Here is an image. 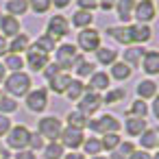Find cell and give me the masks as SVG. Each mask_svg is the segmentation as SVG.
Listing matches in <instances>:
<instances>
[{
	"instance_id": "obj_1",
	"label": "cell",
	"mask_w": 159,
	"mask_h": 159,
	"mask_svg": "<svg viewBox=\"0 0 159 159\" xmlns=\"http://www.w3.org/2000/svg\"><path fill=\"white\" fill-rule=\"evenodd\" d=\"M87 126H89L94 133H100V135H105V133H118V131L122 129L120 120H118L116 116H111V113H105V116H100V118H89V120H87Z\"/></svg>"
},
{
	"instance_id": "obj_2",
	"label": "cell",
	"mask_w": 159,
	"mask_h": 159,
	"mask_svg": "<svg viewBox=\"0 0 159 159\" xmlns=\"http://www.w3.org/2000/svg\"><path fill=\"white\" fill-rule=\"evenodd\" d=\"M63 131V124L59 118L55 116H46L37 122V133L44 137V139H50V142H59V135Z\"/></svg>"
},
{
	"instance_id": "obj_3",
	"label": "cell",
	"mask_w": 159,
	"mask_h": 159,
	"mask_svg": "<svg viewBox=\"0 0 159 159\" xmlns=\"http://www.w3.org/2000/svg\"><path fill=\"white\" fill-rule=\"evenodd\" d=\"M7 137V146L13 148V150H24L29 148V137H31V131L24 126V124H16L9 129V133L5 135Z\"/></svg>"
},
{
	"instance_id": "obj_4",
	"label": "cell",
	"mask_w": 159,
	"mask_h": 159,
	"mask_svg": "<svg viewBox=\"0 0 159 159\" xmlns=\"http://www.w3.org/2000/svg\"><path fill=\"white\" fill-rule=\"evenodd\" d=\"M5 83H7V92L13 96H26L31 92V76L26 72H13Z\"/></svg>"
},
{
	"instance_id": "obj_5",
	"label": "cell",
	"mask_w": 159,
	"mask_h": 159,
	"mask_svg": "<svg viewBox=\"0 0 159 159\" xmlns=\"http://www.w3.org/2000/svg\"><path fill=\"white\" fill-rule=\"evenodd\" d=\"M100 105H102V96H100L98 92L85 89V94L79 98V109H76V111H81L85 118H92V116L100 109Z\"/></svg>"
},
{
	"instance_id": "obj_6",
	"label": "cell",
	"mask_w": 159,
	"mask_h": 159,
	"mask_svg": "<svg viewBox=\"0 0 159 159\" xmlns=\"http://www.w3.org/2000/svg\"><path fill=\"white\" fill-rule=\"evenodd\" d=\"M76 59H79V50H76V46H72V44H63V46L57 48V59H55V63L59 66V70H70V68H74Z\"/></svg>"
},
{
	"instance_id": "obj_7",
	"label": "cell",
	"mask_w": 159,
	"mask_h": 159,
	"mask_svg": "<svg viewBox=\"0 0 159 159\" xmlns=\"http://www.w3.org/2000/svg\"><path fill=\"white\" fill-rule=\"evenodd\" d=\"M83 139H85L83 129H72V126H66V129L61 131V135H59V144H61L63 148H70V150L81 148Z\"/></svg>"
},
{
	"instance_id": "obj_8",
	"label": "cell",
	"mask_w": 159,
	"mask_h": 159,
	"mask_svg": "<svg viewBox=\"0 0 159 159\" xmlns=\"http://www.w3.org/2000/svg\"><path fill=\"white\" fill-rule=\"evenodd\" d=\"M79 48L83 50V52H89V50H98L100 48V33L96 31V29H83L81 33H79Z\"/></svg>"
},
{
	"instance_id": "obj_9",
	"label": "cell",
	"mask_w": 159,
	"mask_h": 159,
	"mask_svg": "<svg viewBox=\"0 0 159 159\" xmlns=\"http://www.w3.org/2000/svg\"><path fill=\"white\" fill-rule=\"evenodd\" d=\"M26 107L33 113H42L48 107V94H46V89H42V87L39 89H31L26 94Z\"/></svg>"
},
{
	"instance_id": "obj_10",
	"label": "cell",
	"mask_w": 159,
	"mask_h": 159,
	"mask_svg": "<svg viewBox=\"0 0 159 159\" xmlns=\"http://www.w3.org/2000/svg\"><path fill=\"white\" fill-rule=\"evenodd\" d=\"M68 31H70L68 20H66L63 16H52L50 22H48V33H46V35H48L52 42H59L61 37L68 35Z\"/></svg>"
},
{
	"instance_id": "obj_11",
	"label": "cell",
	"mask_w": 159,
	"mask_h": 159,
	"mask_svg": "<svg viewBox=\"0 0 159 159\" xmlns=\"http://www.w3.org/2000/svg\"><path fill=\"white\" fill-rule=\"evenodd\" d=\"M133 18H137V24L150 22L155 18V2H152V0H139V2H135Z\"/></svg>"
},
{
	"instance_id": "obj_12",
	"label": "cell",
	"mask_w": 159,
	"mask_h": 159,
	"mask_svg": "<svg viewBox=\"0 0 159 159\" xmlns=\"http://www.w3.org/2000/svg\"><path fill=\"white\" fill-rule=\"evenodd\" d=\"M0 31L2 37H16L20 35V22L13 16H0Z\"/></svg>"
},
{
	"instance_id": "obj_13",
	"label": "cell",
	"mask_w": 159,
	"mask_h": 159,
	"mask_svg": "<svg viewBox=\"0 0 159 159\" xmlns=\"http://www.w3.org/2000/svg\"><path fill=\"white\" fill-rule=\"evenodd\" d=\"M129 33H131V42H137V44H144L152 37V31L148 24H131Z\"/></svg>"
},
{
	"instance_id": "obj_14",
	"label": "cell",
	"mask_w": 159,
	"mask_h": 159,
	"mask_svg": "<svg viewBox=\"0 0 159 159\" xmlns=\"http://www.w3.org/2000/svg\"><path fill=\"white\" fill-rule=\"evenodd\" d=\"M124 129H126V133H129L131 137H137V135H142L148 126H146V120H144V118H133V116H129V118L124 120Z\"/></svg>"
},
{
	"instance_id": "obj_15",
	"label": "cell",
	"mask_w": 159,
	"mask_h": 159,
	"mask_svg": "<svg viewBox=\"0 0 159 159\" xmlns=\"http://www.w3.org/2000/svg\"><path fill=\"white\" fill-rule=\"evenodd\" d=\"M116 9H118V18L122 24H126L133 18V9H135V0H116Z\"/></svg>"
},
{
	"instance_id": "obj_16",
	"label": "cell",
	"mask_w": 159,
	"mask_h": 159,
	"mask_svg": "<svg viewBox=\"0 0 159 159\" xmlns=\"http://www.w3.org/2000/svg\"><path fill=\"white\" fill-rule=\"evenodd\" d=\"M26 63H29V68H33L35 72H37V70H44V68L48 66V55H44V52H39V50H33V48H29Z\"/></svg>"
},
{
	"instance_id": "obj_17",
	"label": "cell",
	"mask_w": 159,
	"mask_h": 159,
	"mask_svg": "<svg viewBox=\"0 0 159 159\" xmlns=\"http://www.w3.org/2000/svg\"><path fill=\"white\" fill-rule=\"evenodd\" d=\"M142 68H144V72H148V74H157V72H159V52H157V50L144 52V57H142Z\"/></svg>"
},
{
	"instance_id": "obj_18",
	"label": "cell",
	"mask_w": 159,
	"mask_h": 159,
	"mask_svg": "<svg viewBox=\"0 0 159 159\" xmlns=\"http://www.w3.org/2000/svg\"><path fill=\"white\" fill-rule=\"evenodd\" d=\"M85 89H89V92L109 89V76H107V72H94L92 79H89V85H85Z\"/></svg>"
},
{
	"instance_id": "obj_19",
	"label": "cell",
	"mask_w": 159,
	"mask_h": 159,
	"mask_svg": "<svg viewBox=\"0 0 159 159\" xmlns=\"http://www.w3.org/2000/svg\"><path fill=\"white\" fill-rule=\"evenodd\" d=\"M139 146H142V150H155L159 146V133L155 129H146L139 135Z\"/></svg>"
},
{
	"instance_id": "obj_20",
	"label": "cell",
	"mask_w": 159,
	"mask_h": 159,
	"mask_svg": "<svg viewBox=\"0 0 159 159\" xmlns=\"http://www.w3.org/2000/svg\"><path fill=\"white\" fill-rule=\"evenodd\" d=\"M70 74H66V72H59V74H55L52 79H48V83H50V89L55 92V94H66V89H68V85H70Z\"/></svg>"
},
{
	"instance_id": "obj_21",
	"label": "cell",
	"mask_w": 159,
	"mask_h": 159,
	"mask_svg": "<svg viewBox=\"0 0 159 159\" xmlns=\"http://www.w3.org/2000/svg\"><path fill=\"white\" fill-rule=\"evenodd\" d=\"M137 96L139 100H148L157 96V83L155 81H139L137 83Z\"/></svg>"
},
{
	"instance_id": "obj_22",
	"label": "cell",
	"mask_w": 159,
	"mask_h": 159,
	"mask_svg": "<svg viewBox=\"0 0 159 159\" xmlns=\"http://www.w3.org/2000/svg\"><path fill=\"white\" fill-rule=\"evenodd\" d=\"M107 35L113 37V39L120 42V44H131V33H129V26H126V24H124V26H109V29H107Z\"/></svg>"
},
{
	"instance_id": "obj_23",
	"label": "cell",
	"mask_w": 159,
	"mask_h": 159,
	"mask_svg": "<svg viewBox=\"0 0 159 159\" xmlns=\"http://www.w3.org/2000/svg\"><path fill=\"white\" fill-rule=\"evenodd\" d=\"M42 150H44V159H63L66 155V148L59 142H48Z\"/></svg>"
},
{
	"instance_id": "obj_24",
	"label": "cell",
	"mask_w": 159,
	"mask_h": 159,
	"mask_svg": "<svg viewBox=\"0 0 159 159\" xmlns=\"http://www.w3.org/2000/svg\"><path fill=\"white\" fill-rule=\"evenodd\" d=\"M142 57H144V48H139V46H131V48L124 50V63H126L129 68L137 66V63L142 61Z\"/></svg>"
},
{
	"instance_id": "obj_25",
	"label": "cell",
	"mask_w": 159,
	"mask_h": 159,
	"mask_svg": "<svg viewBox=\"0 0 159 159\" xmlns=\"http://www.w3.org/2000/svg\"><path fill=\"white\" fill-rule=\"evenodd\" d=\"M96 59H98V63H102V66H111V63H116V59H118V50H113V48H98L96 50Z\"/></svg>"
},
{
	"instance_id": "obj_26",
	"label": "cell",
	"mask_w": 159,
	"mask_h": 159,
	"mask_svg": "<svg viewBox=\"0 0 159 159\" xmlns=\"http://www.w3.org/2000/svg\"><path fill=\"white\" fill-rule=\"evenodd\" d=\"M131 72H133V68H129L124 61H116V63H111V76L118 79V81H126V79L131 76Z\"/></svg>"
},
{
	"instance_id": "obj_27",
	"label": "cell",
	"mask_w": 159,
	"mask_h": 159,
	"mask_svg": "<svg viewBox=\"0 0 159 159\" xmlns=\"http://www.w3.org/2000/svg\"><path fill=\"white\" fill-rule=\"evenodd\" d=\"M22 50H29V37H26L24 33L16 35L13 42L9 44V55H20Z\"/></svg>"
},
{
	"instance_id": "obj_28",
	"label": "cell",
	"mask_w": 159,
	"mask_h": 159,
	"mask_svg": "<svg viewBox=\"0 0 159 159\" xmlns=\"http://www.w3.org/2000/svg\"><path fill=\"white\" fill-rule=\"evenodd\" d=\"M133 150H135V146H133L131 142H120L118 148L111 150V157H107V159H129Z\"/></svg>"
},
{
	"instance_id": "obj_29",
	"label": "cell",
	"mask_w": 159,
	"mask_h": 159,
	"mask_svg": "<svg viewBox=\"0 0 159 159\" xmlns=\"http://www.w3.org/2000/svg\"><path fill=\"white\" fill-rule=\"evenodd\" d=\"M92 20H94V16H92L89 11H81V9L72 16V24H74L76 29H87V26L92 24Z\"/></svg>"
},
{
	"instance_id": "obj_30",
	"label": "cell",
	"mask_w": 159,
	"mask_h": 159,
	"mask_svg": "<svg viewBox=\"0 0 159 159\" xmlns=\"http://www.w3.org/2000/svg\"><path fill=\"white\" fill-rule=\"evenodd\" d=\"M83 94H85V85H83L79 79L70 81V85H68V89H66V96H68L70 100H79Z\"/></svg>"
},
{
	"instance_id": "obj_31",
	"label": "cell",
	"mask_w": 159,
	"mask_h": 159,
	"mask_svg": "<svg viewBox=\"0 0 159 159\" xmlns=\"http://www.w3.org/2000/svg\"><path fill=\"white\" fill-rule=\"evenodd\" d=\"M81 146H83L85 155H92V157L100 155V150H102V146H100V139H98V137H85Z\"/></svg>"
},
{
	"instance_id": "obj_32",
	"label": "cell",
	"mask_w": 159,
	"mask_h": 159,
	"mask_svg": "<svg viewBox=\"0 0 159 159\" xmlns=\"http://www.w3.org/2000/svg\"><path fill=\"white\" fill-rule=\"evenodd\" d=\"M29 9V0H9L7 2V11L16 18V16H24Z\"/></svg>"
},
{
	"instance_id": "obj_33",
	"label": "cell",
	"mask_w": 159,
	"mask_h": 159,
	"mask_svg": "<svg viewBox=\"0 0 159 159\" xmlns=\"http://www.w3.org/2000/svg\"><path fill=\"white\" fill-rule=\"evenodd\" d=\"M122 142V137L118 135V133H105L102 135V139H100V146H102V150H116L118 148V144Z\"/></svg>"
},
{
	"instance_id": "obj_34",
	"label": "cell",
	"mask_w": 159,
	"mask_h": 159,
	"mask_svg": "<svg viewBox=\"0 0 159 159\" xmlns=\"http://www.w3.org/2000/svg\"><path fill=\"white\" fill-rule=\"evenodd\" d=\"M33 50H39V52L48 55V52L55 50V42H52L48 35H42V37H37V42L33 44Z\"/></svg>"
},
{
	"instance_id": "obj_35",
	"label": "cell",
	"mask_w": 159,
	"mask_h": 159,
	"mask_svg": "<svg viewBox=\"0 0 159 159\" xmlns=\"http://www.w3.org/2000/svg\"><path fill=\"white\" fill-rule=\"evenodd\" d=\"M24 68V59L20 55H7L5 57V70H11V72H22Z\"/></svg>"
},
{
	"instance_id": "obj_36",
	"label": "cell",
	"mask_w": 159,
	"mask_h": 159,
	"mask_svg": "<svg viewBox=\"0 0 159 159\" xmlns=\"http://www.w3.org/2000/svg\"><path fill=\"white\" fill-rule=\"evenodd\" d=\"M87 120L89 118H85L81 111H70L68 113V126H72V129H85Z\"/></svg>"
},
{
	"instance_id": "obj_37",
	"label": "cell",
	"mask_w": 159,
	"mask_h": 159,
	"mask_svg": "<svg viewBox=\"0 0 159 159\" xmlns=\"http://www.w3.org/2000/svg\"><path fill=\"white\" fill-rule=\"evenodd\" d=\"M74 66H76L74 70H76V74H79V76H92V74H94V68H96L92 61H85L83 57H79Z\"/></svg>"
},
{
	"instance_id": "obj_38",
	"label": "cell",
	"mask_w": 159,
	"mask_h": 159,
	"mask_svg": "<svg viewBox=\"0 0 159 159\" xmlns=\"http://www.w3.org/2000/svg\"><path fill=\"white\" fill-rule=\"evenodd\" d=\"M124 96H126V89H122V87H118V89H107V94L102 96V102L113 105V102H120Z\"/></svg>"
},
{
	"instance_id": "obj_39",
	"label": "cell",
	"mask_w": 159,
	"mask_h": 159,
	"mask_svg": "<svg viewBox=\"0 0 159 159\" xmlns=\"http://www.w3.org/2000/svg\"><path fill=\"white\" fill-rule=\"evenodd\" d=\"M146 113H148V107H146V102L144 100H135L133 105H131V109H129V116H133V118H146Z\"/></svg>"
},
{
	"instance_id": "obj_40",
	"label": "cell",
	"mask_w": 159,
	"mask_h": 159,
	"mask_svg": "<svg viewBox=\"0 0 159 159\" xmlns=\"http://www.w3.org/2000/svg\"><path fill=\"white\" fill-rule=\"evenodd\" d=\"M16 109H18V102H16L13 98H9V96H0V113H2V116L13 113Z\"/></svg>"
},
{
	"instance_id": "obj_41",
	"label": "cell",
	"mask_w": 159,
	"mask_h": 159,
	"mask_svg": "<svg viewBox=\"0 0 159 159\" xmlns=\"http://www.w3.org/2000/svg\"><path fill=\"white\" fill-rule=\"evenodd\" d=\"M46 144H44V137L35 131V133H31V137H29V150H33V152H37V150H42Z\"/></svg>"
},
{
	"instance_id": "obj_42",
	"label": "cell",
	"mask_w": 159,
	"mask_h": 159,
	"mask_svg": "<svg viewBox=\"0 0 159 159\" xmlns=\"http://www.w3.org/2000/svg\"><path fill=\"white\" fill-rule=\"evenodd\" d=\"M29 7L35 11V13H46L50 9V0H31Z\"/></svg>"
},
{
	"instance_id": "obj_43",
	"label": "cell",
	"mask_w": 159,
	"mask_h": 159,
	"mask_svg": "<svg viewBox=\"0 0 159 159\" xmlns=\"http://www.w3.org/2000/svg\"><path fill=\"white\" fill-rule=\"evenodd\" d=\"M13 124H11V120L7 118V116H2L0 113V137H5L7 133H9V129H11Z\"/></svg>"
},
{
	"instance_id": "obj_44",
	"label": "cell",
	"mask_w": 159,
	"mask_h": 159,
	"mask_svg": "<svg viewBox=\"0 0 159 159\" xmlns=\"http://www.w3.org/2000/svg\"><path fill=\"white\" fill-rule=\"evenodd\" d=\"M76 2H79V7H81V11H94L96 7H98V2H96V0H76Z\"/></svg>"
},
{
	"instance_id": "obj_45",
	"label": "cell",
	"mask_w": 159,
	"mask_h": 159,
	"mask_svg": "<svg viewBox=\"0 0 159 159\" xmlns=\"http://www.w3.org/2000/svg\"><path fill=\"white\" fill-rule=\"evenodd\" d=\"M59 72H61V70H59V66H57V63H48V66L44 68V76H46V79H52V76H55V74H59Z\"/></svg>"
},
{
	"instance_id": "obj_46",
	"label": "cell",
	"mask_w": 159,
	"mask_h": 159,
	"mask_svg": "<svg viewBox=\"0 0 159 159\" xmlns=\"http://www.w3.org/2000/svg\"><path fill=\"white\" fill-rule=\"evenodd\" d=\"M129 159H155V155H150L148 150H133Z\"/></svg>"
},
{
	"instance_id": "obj_47",
	"label": "cell",
	"mask_w": 159,
	"mask_h": 159,
	"mask_svg": "<svg viewBox=\"0 0 159 159\" xmlns=\"http://www.w3.org/2000/svg\"><path fill=\"white\" fill-rule=\"evenodd\" d=\"M16 159H37V155H35L33 150L24 148V150H18V152H16Z\"/></svg>"
},
{
	"instance_id": "obj_48",
	"label": "cell",
	"mask_w": 159,
	"mask_h": 159,
	"mask_svg": "<svg viewBox=\"0 0 159 159\" xmlns=\"http://www.w3.org/2000/svg\"><path fill=\"white\" fill-rule=\"evenodd\" d=\"M98 7H100L102 11H109V9H113V7H116V0H100Z\"/></svg>"
},
{
	"instance_id": "obj_49",
	"label": "cell",
	"mask_w": 159,
	"mask_h": 159,
	"mask_svg": "<svg viewBox=\"0 0 159 159\" xmlns=\"http://www.w3.org/2000/svg\"><path fill=\"white\" fill-rule=\"evenodd\" d=\"M0 55H9V42L0 35Z\"/></svg>"
},
{
	"instance_id": "obj_50",
	"label": "cell",
	"mask_w": 159,
	"mask_h": 159,
	"mask_svg": "<svg viewBox=\"0 0 159 159\" xmlns=\"http://www.w3.org/2000/svg\"><path fill=\"white\" fill-rule=\"evenodd\" d=\"M63 159H85V155H81V152H76V150H72V152L63 155Z\"/></svg>"
},
{
	"instance_id": "obj_51",
	"label": "cell",
	"mask_w": 159,
	"mask_h": 159,
	"mask_svg": "<svg viewBox=\"0 0 159 159\" xmlns=\"http://www.w3.org/2000/svg\"><path fill=\"white\" fill-rule=\"evenodd\" d=\"M50 5H55V7H59V9H63V7H68V5H70V0H50Z\"/></svg>"
},
{
	"instance_id": "obj_52",
	"label": "cell",
	"mask_w": 159,
	"mask_h": 159,
	"mask_svg": "<svg viewBox=\"0 0 159 159\" xmlns=\"http://www.w3.org/2000/svg\"><path fill=\"white\" fill-rule=\"evenodd\" d=\"M2 81H5V66L0 63V83H2Z\"/></svg>"
},
{
	"instance_id": "obj_53",
	"label": "cell",
	"mask_w": 159,
	"mask_h": 159,
	"mask_svg": "<svg viewBox=\"0 0 159 159\" xmlns=\"http://www.w3.org/2000/svg\"><path fill=\"white\" fill-rule=\"evenodd\" d=\"M92 159H107V157H100V155H96V157H92Z\"/></svg>"
},
{
	"instance_id": "obj_54",
	"label": "cell",
	"mask_w": 159,
	"mask_h": 159,
	"mask_svg": "<svg viewBox=\"0 0 159 159\" xmlns=\"http://www.w3.org/2000/svg\"><path fill=\"white\" fill-rule=\"evenodd\" d=\"M0 96H2V92H0Z\"/></svg>"
},
{
	"instance_id": "obj_55",
	"label": "cell",
	"mask_w": 159,
	"mask_h": 159,
	"mask_svg": "<svg viewBox=\"0 0 159 159\" xmlns=\"http://www.w3.org/2000/svg\"><path fill=\"white\" fill-rule=\"evenodd\" d=\"M0 159H2V157H0Z\"/></svg>"
}]
</instances>
